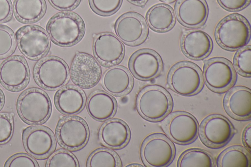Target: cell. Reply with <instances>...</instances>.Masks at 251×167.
I'll return each instance as SVG.
<instances>
[{
    "label": "cell",
    "mask_w": 251,
    "mask_h": 167,
    "mask_svg": "<svg viewBox=\"0 0 251 167\" xmlns=\"http://www.w3.org/2000/svg\"><path fill=\"white\" fill-rule=\"evenodd\" d=\"M46 29L51 41L61 47H70L77 43L85 33V24L77 14L61 12L48 21Z\"/></svg>",
    "instance_id": "obj_1"
},
{
    "label": "cell",
    "mask_w": 251,
    "mask_h": 167,
    "mask_svg": "<svg viewBox=\"0 0 251 167\" xmlns=\"http://www.w3.org/2000/svg\"><path fill=\"white\" fill-rule=\"evenodd\" d=\"M172 106V99L169 92L157 85H150L143 88L136 99L138 113L150 121L162 120L170 113Z\"/></svg>",
    "instance_id": "obj_2"
},
{
    "label": "cell",
    "mask_w": 251,
    "mask_h": 167,
    "mask_svg": "<svg viewBox=\"0 0 251 167\" xmlns=\"http://www.w3.org/2000/svg\"><path fill=\"white\" fill-rule=\"evenodd\" d=\"M214 35L221 48L234 51L244 47L248 43L251 37V27L242 16L231 14L217 24Z\"/></svg>",
    "instance_id": "obj_3"
},
{
    "label": "cell",
    "mask_w": 251,
    "mask_h": 167,
    "mask_svg": "<svg viewBox=\"0 0 251 167\" xmlns=\"http://www.w3.org/2000/svg\"><path fill=\"white\" fill-rule=\"evenodd\" d=\"M18 113L25 122L30 125L43 123L50 117L51 104L49 96L37 88H29L19 96L17 102Z\"/></svg>",
    "instance_id": "obj_4"
},
{
    "label": "cell",
    "mask_w": 251,
    "mask_h": 167,
    "mask_svg": "<svg viewBox=\"0 0 251 167\" xmlns=\"http://www.w3.org/2000/svg\"><path fill=\"white\" fill-rule=\"evenodd\" d=\"M167 82L170 88L177 94L193 95L202 88V73L196 64L187 61L180 62L170 70Z\"/></svg>",
    "instance_id": "obj_5"
},
{
    "label": "cell",
    "mask_w": 251,
    "mask_h": 167,
    "mask_svg": "<svg viewBox=\"0 0 251 167\" xmlns=\"http://www.w3.org/2000/svg\"><path fill=\"white\" fill-rule=\"evenodd\" d=\"M37 83L43 88L53 91L65 86L70 72L66 63L59 57L48 56L38 61L33 71Z\"/></svg>",
    "instance_id": "obj_6"
},
{
    "label": "cell",
    "mask_w": 251,
    "mask_h": 167,
    "mask_svg": "<svg viewBox=\"0 0 251 167\" xmlns=\"http://www.w3.org/2000/svg\"><path fill=\"white\" fill-rule=\"evenodd\" d=\"M175 147L171 141L161 133L147 137L141 147V156L147 167H166L173 161Z\"/></svg>",
    "instance_id": "obj_7"
},
{
    "label": "cell",
    "mask_w": 251,
    "mask_h": 167,
    "mask_svg": "<svg viewBox=\"0 0 251 167\" xmlns=\"http://www.w3.org/2000/svg\"><path fill=\"white\" fill-rule=\"evenodd\" d=\"M200 139L208 147L218 148L226 145L235 134V128L225 117L212 114L201 122L199 129Z\"/></svg>",
    "instance_id": "obj_8"
},
{
    "label": "cell",
    "mask_w": 251,
    "mask_h": 167,
    "mask_svg": "<svg viewBox=\"0 0 251 167\" xmlns=\"http://www.w3.org/2000/svg\"><path fill=\"white\" fill-rule=\"evenodd\" d=\"M16 38L21 52L31 60L38 59L49 50L50 42L46 31L36 25H27L20 28Z\"/></svg>",
    "instance_id": "obj_9"
},
{
    "label": "cell",
    "mask_w": 251,
    "mask_h": 167,
    "mask_svg": "<svg viewBox=\"0 0 251 167\" xmlns=\"http://www.w3.org/2000/svg\"><path fill=\"white\" fill-rule=\"evenodd\" d=\"M58 143L64 148L76 150L87 143L89 131L85 121L76 116H66L58 121L55 130Z\"/></svg>",
    "instance_id": "obj_10"
},
{
    "label": "cell",
    "mask_w": 251,
    "mask_h": 167,
    "mask_svg": "<svg viewBox=\"0 0 251 167\" xmlns=\"http://www.w3.org/2000/svg\"><path fill=\"white\" fill-rule=\"evenodd\" d=\"M202 75L207 87L217 93L226 91L236 80V73L231 62L222 57L206 61Z\"/></svg>",
    "instance_id": "obj_11"
},
{
    "label": "cell",
    "mask_w": 251,
    "mask_h": 167,
    "mask_svg": "<svg viewBox=\"0 0 251 167\" xmlns=\"http://www.w3.org/2000/svg\"><path fill=\"white\" fill-rule=\"evenodd\" d=\"M164 130L176 143L186 145L197 138L199 126L196 119L184 111H176L171 114L163 125Z\"/></svg>",
    "instance_id": "obj_12"
},
{
    "label": "cell",
    "mask_w": 251,
    "mask_h": 167,
    "mask_svg": "<svg viewBox=\"0 0 251 167\" xmlns=\"http://www.w3.org/2000/svg\"><path fill=\"white\" fill-rule=\"evenodd\" d=\"M23 143L26 151L34 158L43 159L52 153L56 146L52 132L44 126H32L23 131Z\"/></svg>",
    "instance_id": "obj_13"
},
{
    "label": "cell",
    "mask_w": 251,
    "mask_h": 167,
    "mask_svg": "<svg viewBox=\"0 0 251 167\" xmlns=\"http://www.w3.org/2000/svg\"><path fill=\"white\" fill-rule=\"evenodd\" d=\"M101 74L100 65L91 55L77 52L70 68V76L72 82L83 89H89L99 82Z\"/></svg>",
    "instance_id": "obj_14"
},
{
    "label": "cell",
    "mask_w": 251,
    "mask_h": 167,
    "mask_svg": "<svg viewBox=\"0 0 251 167\" xmlns=\"http://www.w3.org/2000/svg\"><path fill=\"white\" fill-rule=\"evenodd\" d=\"M29 77L27 63L22 56H11L0 65V82L8 90H22L28 84Z\"/></svg>",
    "instance_id": "obj_15"
},
{
    "label": "cell",
    "mask_w": 251,
    "mask_h": 167,
    "mask_svg": "<svg viewBox=\"0 0 251 167\" xmlns=\"http://www.w3.org/2000/svg\"><path fill=\"white\" fill-rule=\"evenodd\" d=\"M115 31L125 44L134 46L146 38L148 28L144 18L136 12H127L121 16L115 24Z\"/></svg>",
    "instance_id": "obj_16"
},
{
    "label": "cell",
    "mask_w": 251,
    "mask_h": 167,
    "mask_svg": "<svg viewBox=\"0 0 251 167\" xmlns=\"http://www.w3.org/2000/svg\"><path fill=\"white\" fill-rule=\"evenodd\" d=\"M93 51L97 60L103 66H114L122 60L125 47L120 39L111 32L97 35L93 41Z\"/></svg>",
    "instance_id": "obj_17"
},
{
    "label": "cell",
    "mask_w": 251,
    "mask_h": 167,
    "mask_svg": "<svg viewBox=\"0 0 251 167\" xmlns=\"http://www.w3.org/2000/svg\"><path fill=\"white\" fill-rule=\"evenodd\" d=\"M129 68L138 79L149 80L158 76L163 69V63L158 54L150 49L137 50L131 56Z\"/></svg>",
    "instance_id": "obj_18"
},
{
    "label": "cell",
    "mask_w": 251,
    "mask_h": 167,
    "mask_svg": "<svg viewBox=\"0 0 251 167\" xmlns=\"http://www.w3.org/2000/svg\"><path fill=\"white\" fill-rule=\"evenodd\" d=\"M224 107L233 119L247 120L251 117V91L243 86L235 87L229 90L224 99Z\"/></svg>",
    "instance_id": "obj_19"
},
{
    "label": "cell",
    "mask_w": 251,
    "mask_h": 167,
    "mask_svg": "<svg viewBox=\"0 0 251 167\" xmlns=\"http://www.w3.org/2000/svg\"><path fill=\"white\" fill-rule=\"evenodd\" d=\"M176 13L178 21L189 28H199L205 23L208 7L204 0H178Z\"/></svg>",
    "instance_id": "obj_20"
},
{
    "label": "cell",
    "mask_w": 251,
    "mask_h": 167,
    "mask_svg": "<svg viewBox=\"0 0 251 167\" xmlns=\"http://www.w3.org/2000/svg\"><path fill=\"white\" fill-rule=\"evenodd\" d=\"M213 43L210 36L200 30L185 31L180 40V47L183 54L193 60H201L211 52Z\"/></svg>",
    "instance_id": "obj_21"
},
{
    "label": "cell",
    "mask_w": 251,
    "mask_h": 167,
    "mask_svg": "<svg viewBox=\"0 0 251 167\" xmlns=\"http://www.w3.org/2000/svg\"><path fill=\"white\" fill-rule=\"evenodd\" d=\"M130 132L123 120L113 119L107 120L100 127L99 137L101 143L112 149H119L128 142Z\"/></svg>",
    "instance_id": "obj_22"
},
{
    "label": "cell",
    "mask_w": 251,
    "mask_h": 167,
    "mask_svg": "<svg viewBox=\"0 0 251 167\" xmlns=\"http://www.w3.org/2000/svg\"><path fill=\"white\" fill-rule=\"evenodd\" d=\"M101 84L108 93L122 96L130 92L133 85V79L126 68L117 66L104 72L101 78Z\"/></svg>",
    "instance_id": "obj_23"
},
{
    "label": "cell",
    "mask_w": 251,
    "mask_h": 167,
    "mask_svg": "<svg viewBox=\"0 0 251 167\" xmlns=\"http://www.w3.org/2000/svg\"><path fill=\"white\" fill-rule=\"evenodd\" d=\"M54 104L57 110L63 114L73 115L83 109L86 96L80 88L67 85L59 90L54 95Z\"/></svg>",
    "instance_id": "obj_24"
},
{
    "label": "cell",
    "mask_w": 251,
    "mask_h": 167,
    "mask_svg": "<svg viewBox=\"0 0 251 167\" xmlns=\"http://www.w3.org/2000/svg\"><path fill=\"white\" fill-rule=\"evenodd\" d=\"M86 108L93 119L99 121H103L114 115L117 109V102L109 93L96 90L89 96Z\"/></svg>",
    "instance_id": "obj_25"
},
{
    "label": "cell",
    "mask_w": 251,
    "mask_h": 167,
    "mask_svg": "<svg viewBox=\"0 0 251 167\" xmlns=\"http://www.w3.org/2000/svg\"><path fill=\"white\" fill-rule=\"evenodd\" d=\"M146 20L150 28L158 32H165L175 25L176 18L172 8L165 4H157L147 12Z\"/></svg>",
    "instance_id": "obj_26"
},
{
    "label": "cell",
    "mask_w": 251,
    "mask_h": 167,
    "mask_svg": "<svg viewBox=\"0 0 251 167\" xmlns=\"http://www.w3.org/2000/svg\"><path fill=\"white\" fill-rule=\"evenodd\" d=\"M13 12L16 18L24 23H32L40 20L46 10L45 0H14Z\"/></svg>",
    "instance_id": "obj_27"
},
{
    "label": "cell",
    "mask_w": 251,
    "mask_h": 167,
    "mask_svg": "<svg viewBox=\"0 0 251 167\" xmlns=\"http://www.w3.org/2000/svg\"><path fill=\"white\" fill-rule=\"evenodd\" d=\"M216 165L218 167H250V152L241 146H229L218 155Z\"/></svg>",
    "instance_id": "obj_28"
},
{
    "label": "cell",
    "mask_w": 251,
    "mask_h": 167,
    "mask_svg": "<svg viewBox=\"0 0 251 167\" xmlns=\"http://www.w3.org/2000/svg\"><path fill=\"white\" fill-rule=\"evenodd\" d=\"M178 167H215L212 156L201 148H190L184 151L179 157Z\"/></svg>",
    "instance_id": "obj_29"
},
{
    "label": "cell",
    "mask_w": 251,
    "mask_h": 167,
    "mask_svg": "<svg viewBox=\"0 0 251 167\" xmlns=\"http://www.w3.org/2000/svg\"><path fill=\"white\" fill-rule=\"evenodd\" d=\"M121 162L118 156L113 151L105 148H99L89 156L87 167H120Z\"/></svg>",
    "instance_id": "obj_30"
},
{
    "label": "cell",
    "mask_w": 251,
    "mask_h": 167,
    "mask_svg": "<svg viewBox=\"0 0 251 167\" xmlns=\"http://www.w3.org/2000/svg\"><path fill=\"white\" fill-rule=\"evenodd\" d=\"M233 63L236 71L241 75L250 77L251 75V46L240 48L235 54Z\"/></svg>",
    "instance_id": "obj_31"
},
{
    "label": "cell",
    "mask_w": 251,
    "mask_h": 167,
    "mask_svg": "<svg viewBox=\"0 0 251 167\" xmlns=\"http://www.w3.org/2000/svg\"><path fill=\"white\" fill-rule=\"evenodd\" d=\"M46 167H78L79 164L76 158L71 153L64 149H59L50 156Z\"/></svg>",
    "instance_id": "obj_32"
},
{
    "label": "cell",
    "mask_w": 251,
    "mask_h": 167,
    "mask_svg": "<svg viewBox=\"0 0 251 167\" xmlns=\"http://www.w3.org/2000/svg\"><path fill=\"white\" fill-rule=\"evenodd\" d=\"M15 45L13 31L8 26L0 24V59L10 55L14 51Z\"/></svg>",
    "instance_id": "obj_33"
},
{
    "label": "cell",
    "mask_w": 251,
    "mask_h": 167,
    "mask_svg": "<svg viewBox=\"0 0 251 167\" xmlns=\"http://www.w3.org/2000/svg\"><path fill=\"white\" fill-rule=\"evenodd\" d=\"M123 0H89L92 9L101 16H110L120 8Z\"/></svg>",
    "instance_id": "obj_34"
},
{
    "label": "cell",
    "mask_w": 251,
    "mask_h": 167,
    "mask_svg": "<svg viewBox=\"0 0 251 167\" xmlns=\"http://www.w3.org/2000/svg\"><path fill=\"white\" fill-rule=\"evenodd\" d=\"M13 119L9 113H0V144L7 142L13 131Z\"/></svg>",
    "instance_id": "obj_35"
},
{
    "label": "cell",
    "mask_w": 251,
    "mask_h": 167,
    "mask_svg": "<svg viewBox=\"0 0 251 167\" xmlns=\"http://www.w3.org/2000/svg\"><path fill=\"white\" fill-rule=\"evenodd\" d=\"M5 167H39L36 161L25 153H18L11 156L4 164Z\"/></svg>",
    "instance_id": "obj_36"
},
{
    "label": "cell",
    "mask_w": 251,
    "mask_h": 167,
    "mask_svg": "<svg viewBox=\"0 0 251 167\" xmlns=\"http://www.w3.org/2000/svg\"><path fill=\"white\" fill-rule=\"evenodd\" d=\"M224 9L230 11H239L247 6L251 0H217Z\"/></svg>",
    "instance_id": "obj_37"
},
{
    "label": "cell",
    "mask_w": 251,
    "mask_h": 167,
    "mask_svg": "<svg viewBox=\"0 0 251 167\" xmlns=\"http://www.w3.org/2000/svg\"><path fill=\"white\" fill-rule=\"evenodd\" d=\"M55 9L61 11H69L75 8L81 0H48Z\"/></svg>",
    "instance_id": "obj_38"
},
{
    "label": "cell",
    "mask_w": 251,
    "mask_h": 167,
    "mask_svg": "<svg viewBox=\"0 0 251 167\" xmlns=\"http://www.w3.org/2000/svg\"><path fill=\"white\" fill-rule=\"evenodd\" d=\"M12 16V5L10 0H0V23L9 21Z\"/></svg>",
    "instance_id": "obj_39"
},
{
    "label": "cell",
    "mask_w": 251,
    "mask_h": 167,
    "mask_svg": "<svg viewBox=\"0 0 251 167\" xmlns=\"http://www.w3.org/2000/svg\"><path fill=\"white\" fill-rule=\"evenodd\" d=\"M242 141L243 144L248 151L251 150V124L247 125L245 127L242 134Z\"/></svg>",
    "instance_id": "obj_40"
},
{
    "label": "cell",
    "mask_w": 251,
    "mask_h": 167,
    "mask_svg": "<svg viewBox=\"0 0 251 167\" xmlns=\"http://www.w3.org/2000/svg\"><path fill=\"white\" fill-rule=\"evenodd\" d=\"M129 2L138 6H144L148 0H127Z\"/></svg>",
    "instance_id": "obj_41"
},
{
    "label": "cell",
    "mask_w": 251,
    "mask_h": 167,
    "mask_svg": "<svg viewBox=\"0 0 251 167\" xmlns=\"http://www.w3.org/2000/svg\"><path fill=\"white\" fill-rule=\"evenodd\" d=\"M4 103V95L3 92L0 89V110L2 108Z\"/></svg>",
    "instance_id": "obj_42"
},
{
    "label": "cell",
    "mask_w": 251,
    "mask_h": 167,
    "mask_svg": "<svg viewBox=\"0 0 251 167\" xmlns=\"http://www.w3.org/2000/svg\"><path fill=\"white\" fill-rule=\"evenodd\" d=\"M126 167H143V166L138 164H131L127 165Z\"/></svg>",
    "instance_id": "obj_43"
},
{
    "label": "cell",
    "mask_w": 251,
    "mask_h": 167,
    "mask_svg": "<svg viewBox=\"0 0 251 167\" xmlns=\"http://www.w3.org/2000/svg\"><path fill=\"white\" fill-rule=\"evenodd\" d=\"M162 1H165V2H171V1H172L174 0H161Z\"/></svg>",
    "instance_id": "obj_44"
}]
</instances>
